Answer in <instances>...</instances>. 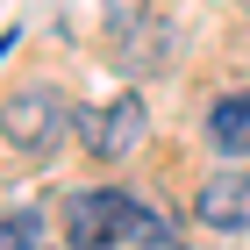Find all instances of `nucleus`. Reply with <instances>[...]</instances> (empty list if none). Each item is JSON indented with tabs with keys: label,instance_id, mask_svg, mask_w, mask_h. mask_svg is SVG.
Returning a JSON list of instances; mask_svg holds the SVG:
<instances>
[{
	"label": "nucleus",
	"instance_id": "obj_9",
	"mask_svg": "<svg viewBox=\"0 0 250 250\" xmlns=\"http://www.w3.org/2000/svg\"><path fill=\"white\" fill-rule=\"evenodd\" d=\"M100 21H107V43H115L136 21H150V0H100Z\"/></svg>",
	"mask_w": 250,
	"mask_h": 250
},
{
	"label": "nucleus",
	"instance_id": "obj_2",
	"mask_svg": "<svg viewBox=\"0 0 250 250\" xmlns=\"http://www.w3.org/2000/svg\"><path fill=\"white\" fill-rule=\"evenodd\" d=\"M72 136L86 143V157H129L143 136H150V107L136 93L122 100H86V107H72Z\"/></svg>",
	"mask_w": 250,
	"mask_h": 250
},
{
	"label": "nucleus",
	"instance_id": "obj_8",
	"mask_svg": "<svg viewBox=\"0 0 250 250\" xmlns=\"http://www.w3.org/2000/svg\"><path fill=\"white\" fill-rule=\"evenodd\" d=\"M0 250H43V214L36 208L0 214Z\"/></svg>",
	"mask_w": 250,
	"mask_h": 250
},
{
	"label": "nucleus",
	"instance_id": "obj_5",
	"mask_svg": "<svg viewBox=\"0 0 250 250\" xmlns=\"http://www.w3.org/2000/svg\"><path fill=\"white\" fill-rule=\"evenodd\" d=\"M115 64L122 72H136V79H150V72H165V64H172V29H165V21H136L129 36H115Z\"/></svg>",
	"mask_w": 250,
	"mask_h": 250
},
{
	"label": "nucleus",
	"instance_id": "obj_6",
	"mask_svg": "<svg viewBox=\"0 0 250 250\" xmlns=\"http://www.w3.org/2000/svg\"><path fill=\"white\" fill-rule=\"evenodd\" d=\"M208 143L222 157H243L250 150V93H222L208 107Z\"/></svg>",
	"mask_w": 250,
	"mask_h": 250
},
{
	"label": "nucleus",
	"instance_id": "obj_1",
	"mask_svg": "<svg viewBox=\"0 0 250 250\" xmlns=\"http://www.w3.org/2000/svg\"><path fill=\"white\" fill-rule=\"evenodd\" d=\"M64 129H72V107H64V93L58 86H21L7 107H0V136L15 143V150H29V157H50L64 143Z\"/></svg>",
	"mask_w": 250,
	"mask_h": 250
},
{
	"label": "nucleus",
	"instance_id": "obj_3",
	"mask_svg": "<svg viewBox=\"0 0 250 250\" xmlns=\"http://www.w3.org/2000/svg\"><path fill=\"white\" fill-rule=\"evenodd\" d=\"M136 222V200L115 186H93V193H72L64 208V229H72V250H115V236H129Z\"/></svg>",
	"mask_w": 250,
	"mask_h": 250
},
{
	"label": "nucleus",
	"instance_id": "obj_7",
	"mask_svg": "<svg viewBox=\"0 0 250 250\" xmlns=\"http://www.w3.org/2000/svg\"><path fill=\"white\" fill-rule=\"evenodd\" d=\"M129 243L136 250H186V236L165 222V214H150V208H136V222H129Z\"/></svg>",
	"mask_w": 250,
	"mask_h": 250
},
{
	"label": "nucleus",
	"instance_id": "obj_4",
	"mask_svg": "<svg viewBox=\"0 0 250 250\" xmlns=\"http://www.w3.org/2000/svg\"><path fill=\"white\" fill-rule=\"evenodd\" d=\"M193 222H208V229H222V236L250 229V172H214V179H200V193H193Z\"/></svg>",
	"mask_w": 250,
	"mask_h": 250
}]
</instances>
